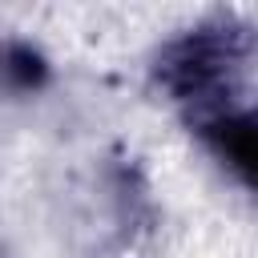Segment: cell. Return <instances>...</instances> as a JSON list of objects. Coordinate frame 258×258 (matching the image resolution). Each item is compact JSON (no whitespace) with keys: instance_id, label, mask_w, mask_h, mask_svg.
<instances>
[{"instance_id":"obj_1","label":"cell","mask_w":258,"mask_h":258,"mask_svg":"<svg viewBox=\"0 0 258 258\" xmlns=\"http://www.w3.org/2000/svg\"><path fill=\"white\" fill-rule=\"evenodd\" d=\"M222 145L230 153V161L258 185V117H242V121H226L222 125Z\"/></svg>"}]
</instances>
